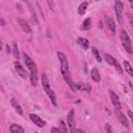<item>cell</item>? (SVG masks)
<instances>
[{
	"mask_svg": "<svg viewBox=\"0 0 133 133\" xmlns=\"http://www.w3.org/2000/svg\"><path fill=\"white\" fill-rule=\"evenodd\" d=\"M57 57L60 61V71H61V74H62V77L64 79V81L66 82V84L70 86V88L73 90V91H76L77 88H76V83L73 81V78H72V75H71V72H70V68H69V61H68V58L66 56L58 51L57 52Z\"/></svg>",
	"mask_w": 133,
	"mask_h": 133,
	"instance_id": "1",
	"label": "cell"
},
{
	"mask_svg": "<svg viewBox=\"0 0 133 133\" xmlns=\"http://www.w3.org/2000/svg\"><path fill=\"white\" fill-rule=\"evenodd\" d=\"M23 59L25 61V64L26 66L28 68L29 72H30V81H31V84L33 86H36L37 84V66H36V63L35 61L26 53L23 54Z\"/></svg>",
	"mask_w": 133,
	"mask_h": 133,
	"instance_id": "2",
	"label": "cell"
},
{
	"mask_svg": "<svg viewBox=\"0 0 133 133\" xmlns=\"http://www.w3.org/2000/svg\"><path fill=\"white\" fill-rule=\"evenodd\" d=\"M119 36H121L122 45H123V47L125 48V50H126L129 54H133V46H132L131 39H130L128 33L126 32V30L122 29V30H121V33H119Z\"/></svg>",
	"mask_w": 133,
	"mask_h": 133,
	"instance_id": "3",
	"label": "cell"
},
{
	"mask_svg": "<svg viewBox=\"0 0 133 133\" xmlns=\"http://www.w3.org/2000/svg\"><path fill=\"white\" fill-rule=\"evenodd\" d=\"M114 11L116 16V20L119 25L123 24V18H124V3L122 1H115L114 2Z\"/></svg>",
	"mask_w": 133,
	"mask_h": 133,
	"instance_id": "4",
	"label": "cell"
},
{
	"mask_svg": "<svg viewBox=\"0 0 133 133\" xmlns=\"http://www.w3.org/2000/svg\"><path fill=\"white\" fill-rule=\"evenodd\" d=\"M104 58H105V60L109 63V64H111V65H113L114 68H115V70L119 73V74H122L123 73V69H122V66L119 65V63L117 62V60L112 56V55H110V54H105L104 55Z\"/></svg>",
	"mask_w": 133,
	"mask_h": 133,
	"instance_id": "5",
	"label": "cell"
},
{
	"mask_svg": "<svg viewBox=\"0 0 133 133\" xmlns=\"http://www.w3.org/2000/svg\"><path fill=\"white\" fill-rule=\"evenodd\" d=\"M68 126L70 128L71 133H74L76 131V128H75V110L74 109H71L69 114H68Z\"/></svg>",
	"mask_w": 133,
	"mask_h": 133,
	"instance_id": "6",
	"label": "cell"
},
{
	"mask_svg": "<svg viewBox=\"0 0 133 133\" xmlns=\"http://www.w3.org/2000/svg\"><path fill=\"white\" fill-rule=\"evenodd\" d=\"M29 118L31 119V122H32L34 125H36V126L39 127V128H43V127L46 126V122H45L42 117H39L38 115H36V114H34V113H30V114H29Z\"/></svg>",
	"mask_w": 133,
	"mask_h": 133,
	"instance_id": "7",
	"label": "cell"
},
{
	"mask_svg": "<svg viewBox=\"0 0 133 133\" xmlns=\"http://www.w3.org/2000/svg\"><path fill=\"white\" fill-rule=\"evenodd\" d=\"M109 97H110V100H111L113 106L115 107V110H121L122 106H121V102H119L117 95L113 90H109Z\"/></svg>",
	"mask_w": 133,
	"mask_h": 133,
	"instance_id": "8",
	"label": "cell"
},
{
	"mask_svg": "<svg viewBox=\"0 0 133 133\" xmlns=\"http://www.w3.org/2000/svg\"><path fill=\"white\" fill-rule=\"evenodd\" d=\"M14 65H15V70H16V72H17V74L21 77V78H23V79H26L27 78V74H26V71H25V69L22 66V64L17 60V61H15V63H14Z\"/></svg>",
	"mask_w": 133,
	"mask_h": 133,
	"instance_id": "9",
	"label": "cell"
},
{
	"mask_svg": "<svg viewBox=\"0 0 133 133\" xmlns=\"http://www.w3.org/2000/svg\"><path fill=\"white\" fill-rule=\"evenodd\" d=\"M105 25L108 28V30L111 31L112 34H115V23L111 17H109V16L105 17Z\"/></svg>",
	"mask_w": 133,
	"mask_h": 133,
	"instance_id": "10",
	"label": "cell"
},
{
	"mask_svg": "<svg viewBox=\"0 0 133 133\" xmlns=\"http://www.w3.org/2000/svg\"><path fill=\"white\" fill-rule=\"evenodd\" d=\"M115 113H116V116H117L118 121H119L126 128H129V121H128V117H127L123 112H121L119 110H115Z\"/></svg>",
	"mask_w": 133,
	"mask_h": 133,
	"instance_id": "11",
	"label": "cell"
},
{
	"mask_svg": "<svg viewBox=\"0 0 133 133\" xmlns=\"http://www.w3.org/2000/svg\"><path fill=\"white\" fill-rule=\"evenodd\" d=\"M17 21H18L20 27L23 29V31H25L26 33H31V28H30V26L28 25V23H27L25 20H23V19H21V18H18Z\"/></svg>",
	"mask_w": 133,
	"mask_h": 133,
	"instance_id": "12",
	"label": "cell"
},
{
	"mask_svg": "<svg viewBox=\"0 0 133 133\" xmlns=\"http://www.w3.org/2000/svg\"><path fill=\"white\" fill-rule=\"evenodd\" d=\"M42 84H43V87H44V90L46 91V94L47 92H49L52 88H51V86H50V83H49V80H48V77H47V75L44 73V74H42Z\"/></svg>",
	"mask_w": 133,
	"mask_h": 133,
	"instance_id": "13",
	"label": "cell"
},
{
	"mask_svg": "<svg viewBox=\"0 0 133 133\" xmlns=\"http://www.w3.org/2000/svg\"><path fill=\"white\" fill-rule=\"evenodd\" d=\"M90 76H91V79L95 81V82H100L101 80V76H100V73L98 71L97 68H92L91 71H90Z\"/></svg>",
	"mask_w": 133,
	"mask_h": 133,
	"instance_id": "14",
	"label": "cell"
},
{
	"mask_svg": "<svg viewBox=\"0 0 133 133\" xmlns=\"http://www.w3.org/2000/svg\"><path fill=\"white\" fill-rule=\"evenodd\" d=\"M9 131H10V133H25V132H24V129H23L20 125H17V124L10 125Z\"/></svg>",
	"mask_w": 133,
	"mask_h": 133,
	"instance_id": "15",
	"label": "cell"
},
{
	"mask_svg": "<svg viewBox=\"0 0 133 133\" xmlns=\"http://www.w3.org/2000/svg\"><path fill=\"white\" fill-rule=\"evenodd\" d=\"M77 43L83 48V49H88V47H89V42L87 41V38H85V37H79L78 39H77Z\"/></svg>",
	"mask_w": 133,
	"mask_h": 133,
	"instance_id": "16",
	"label": "cell"
},
{
	"mask_svg": "<svg viewBox=\"0 0 133 133\" xmlns=\"http://www.w3.org/2000/svg\"><path fill=\"white\" fill-rule=\"evenodd\" d=\"M123 65H124V68H125L126 72H127L131 77H133V66L130 64V62H129V61H127V60H124Z\"/></svg>",
	"mask_w": 133,
	"mask_h": 133,
	"instance_id": "17",
	"label": "cell"
},
{
	"mask_svg": "<svg viewBox=\"0 0 133 133\" xmlns=\"http://www.w3.org/2000/svg\"><path fill=\"white\" fill-rule=\"evenodd\" d=\"M87 6H88V2H86V1L80 3V5L78 6V14L79 15H84L86 9H87Z\"/></svg>",
	"mask_w": 133,
	"mask_h": 133,
	"instance_id": "18",
	"label": "cell"
},
{
	"mask_svg": "<svg viewBox=\"0 0 133 133\" xmlns=\"http://www.w3.org/2000/svg\"><path fill=\"white\" fill-rule=\"evenodd\" d=\"M91 28V20L89 18L85 19L81 25V30H88Z\"/></svg>",
	"mask_w": 133,
	"mask_h": 133,
	"instance_id": "19",
	"label": "cell"
},
{
	"mask_svg": "<svg viewBox=\"0 0 133 133\" xmlns=\"http://www.w3.org/2000/svg\"><path fill=\"white\" fill-rule=\"evenodd\" d=\"M11 105L15 107V110L17 111V113H19L20 115H22L23 114V109L21 108V106H20V104L18 103V102H16V100H14V99H11Z\"/></svg>",
	"mask_w": 133,
	"mask_h": 133,
	"instance_id": "20",
	"label": "cell"
},
{
	"mask_svg": "<svg viewBox=\"0 0 133 133\" xmlns=\"http://www.w3.org/2000/svg\"><path fill=\"white\" fill-rule=\"evenodd\" d=\"M11 51L14 53V56L15 58L18 60L20 58V53H19V48H18V45L16 42H12V48H11Z\"/></svg>",
	"mask_w": 133,
	"mask_h": 133,
	"instance_id": "21",
	"label": "cell"
},
{
	"mask_svg": "<svg viewBox=\"0 0 133 133\" xmlns=\"http://www.w3.org/2000/svg\"><path fill=\"white\" fill-rule=\"evenodd\" d=\"M91 51H92V53H94V55H95V57H96V60L99 61V62H101V61H102V58H101V56H100V53H99L98 49H97L96 47H92V48H91Z\"/></svg>",
	"mask_w": 133,
	"mask_h": 133,
	"instance_id": "22",
	"label": "cell"
},
{
	"mask_svg": "<svg viewBox=\"0 0 133 133\" xmlns=\"http://www.w3.org/2000/svg\"><path fill=\"white\" fill-rule=\"evenodd\" d=\"M59 130H60L61 133H69L68 128H66V125H65L64 122H62V121L59 123Z\"/></svg>",
	"mask_w": 133,
	"mask_h": 133,
	"instance_id": "23",
	"label": "cell"
},
{
	"mask_svg": "<svg viewBox=\"0 0 133 133\" xmlns=\"http://www.w3.org/2000/svg\"><path fill=\"white\" fill-rule=\"evenodd\" d=\"M105 130H106V133H114L113 131H112V129H111V127L107 124L106 125V127H105Z\"/></svg>",
	"mask_w": 133,
	"mask_h": 133,
	"instance_id": "24",
	"label": "cell"
},
{
	"mask_svg": "<svg viewBox=\"0 0 133 133\" xmlns=\"http://www.w3.org/2000/svg\"><path fill=\"white\" fill-rule=\"evenodd\" d=\"M51 133H61V132H60L59 128H55V127H53V128L51 129Z\"/></svg>",
	"mask_w": 133,
	"mask_h": 133,
	"instance_id": "25",
	"label": "cell"
},
{
	"mask_svg": "<svg viewBox=\"0 0 133 133\" xmlns=\"http://www.w3.org/2000/svg\"><path fill=\"white\" fill-rule=\"evenodd\" d=\"M128 116L130 117V119H131V122L133 123V112H132L131 110H128Z\"/></svg>",
	"mask_w": 133,
	"mask_h": 133,
	"instance_id": "26",
	"label": "cell"
},
{
	"mask_svg": "<svg viewBox=\"0 0 133 133\" xmlns=\"http://www.w3.org/2000/svg\"><path fill=\"white\" fill-rule=\"evenodd\" d=\"M129 21H130V24H131L132 29H133V16H130V17H129Z\"/></svg>",
	"mask_w": 133,
	"mask_h": 133,
	"instance_id": "27",
	"label": "cell"
},
{
	"mask_svg": "<svg viewBox=\"0 0 133 133\" xmlns=\"http://www.w3.org/2000/svg\"><path fill=\"white\" fill-rule=\"evenodd\" d=\"M6 52H7V53H10V52H11V50H10V48H9L8 46H6Z\"/></svg>",
	"mask_w": 133,
	"mask_h": 133,
	"instance_id": "28",
	"label": "cell"
},
{
	"mask_svg": "<svg viewBox=\"0 0 133 133\" xmlns=\"http://www.w3.org/2000/svg\"><path fill=\"white\" fill-rule=\"evenodd\" d=\"M77 132H78V133H86V132H84V131H83V130H81V129H78V130H77Z\"/></svg>",
	"mask_w": 133,
	"mask_h": 133,
	"instance_id": "29",
	"label": "cell"
},
{
	"mask_svg": "<svg viewBox=\"0 0 133 133\" xmlns=\"http://www.w3.org/2000/svg\"><path fill=\"white\" fill-rule=\"evenodd\" d=\"M1 24H2V26H4V20L3 19H1Z\"/></svg>",
	"mask_w": 133,
	"mask_h": 133,
	"instance_id": "30",
	"label": "cell"
},
{
	"mask_svg": "<svg viewBox=\"0 0 133 133\" xmlns=\"http://www.w3.org/2000/svg\"><path fill=\"white\" fill-rule=\"evenodd\" d=\"M130 4H131V7H132V8H133V1H132V0H131V1H130Z\"/></svg>",
	"mask_w": 133,
	"mask_h": 133,
	"instance_id": "31",
	"label": "cell"
},
{
	"mask_svg": "<svg viewBox=\"0 0 133 133\" xmlns=\"http://www.w3.org/2000/svg\"><path fill=\"white\" fill-rule=\"evenodd\" d=\"M74 133H78V132H77V130H76V131H75V132H74Z\"/></svg>",
	"mask_w": 133,
	"mask_h": 133,
	"instance_id": "32",
	"label": "cell"
},
{
	"mask_svg": "<svg viewBox=\"0 0 133 133\" xmlns=\"http://www.w3.org/2000/svg\"><path fill=\"white\" fill-rule=\"evenodd\" d=\"M35 133H38V132H35Z\"/></svg>",
	"mask_w": 133,
	"mask_h": 133,
	"instance_id": "33",
	"label": "cell"
},
{
	"mask_svg": "<svg viewBox=\"0 0 133 133\" xmlns=\"http://www.w3.org/2000/svg\"><path fill=\"white\" fill-rule=\"evenodd\" d=\"M125 133H127V132H125Z\"/></svg>",
	"mask_w": 133,
	"mask_h": 133,
	"instance_id": "34",
	"label": "cell"
}]
</instances>
